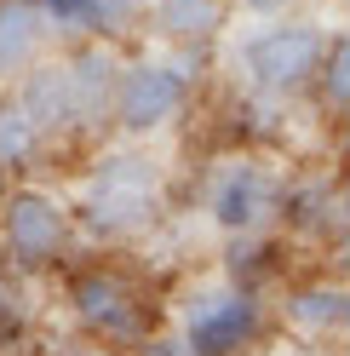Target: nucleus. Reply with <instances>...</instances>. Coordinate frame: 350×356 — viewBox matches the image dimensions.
<instances>
[{"label":"nucleus","instance_id":"39448f33","mask_svg":"<svg viewBox=\"0 0 350 356\" xmlns=\"http://www.w3.org/2000/svg\"><path fill=\"white\" fill-rule=\"evenodd\" d=\"M265 333V305L247 287H212L201 305H190L184 345L190 356H235Z\"/></svg>","mask_w":350,"mask_h":356},{"label":"nucleus","instance_id":"7ed1b4c3","mask_svg":"<svg viewBox=\"0 0 350 356\" xmlns=\"http://www.w3.org/2000/svg\"><path fill=\"white\" fill-rule=\"evenodd\" d=\"M0 241H6V253L17 270H52V264L69 253V213H63L52 195L40 190H12L6 207H0Z\"/></svg>","mask_w":350,"mask_h":356},{"label":"nucleus","instance_id":"f03ea898","mask_svg":"<svg viewBox=\"0 0 350 356\" xmlns=\"http://www.w3.org/2000/svg\"><path fill=\"white\" fill-rule=\"evenodd\" d=\"M322 52H327V35L316 24H270L242 40V70L258 92L288 98V92H310Z\"/></svg>","mask_w":350,"mask_h":356},{"label":"nucleus","instance_id":"2eb2a0df","mask_svg":"<svg viewBox=\"0 0 350 356\" xmlns=\"http://www.w3.org/2000/svg\"><path fill=\"white\" fill-rule=\"evenodd\" d=\"M344 287H304V293H293V305H288V322L299 327V333H339L344 327Z\"/></svg>","mask_w":350,"mask_h":356},{"label":"nucleus","instance_id":"1a4fd4ad","mask_svg":"<svg viewBox=\"0 0 350 356\" xmlns=\"http://www.w3.org/2000/svg\"><path fill=\"white\" fill-rule=\"evenodd\" d=\"M52 24L35 0H0V81H17L35 58H47Z\"/></svg>","mask_w":350,"mask_h":356},{"label":"nucleus","instance_id":"9d476101","mask_svg":"<svg viewBox=\"0 0 350 356\" xmlns=\"http://www.w3.org/2000/svg\"><path fill=\"white\" fill-rule=\"evenodd\" d=\"M47 12L52 35L58 29H81V35H98V40H121L133 35V24L144 17V0H35Z\"/></svg>","mask_w":350,"mask_h":356},{"label":"nucleus","instance_id":"dca6fc26","mask_svg":"<svg viewBox=\"0 0 350 356\" xmlns=\"http://www.w3.org/2000/svg\"><path fill=\"white\" fill-rule=\"evenodd\" d=\"M247 12H258V17H281V12H293V6H304V0H242Z\"/></svg>","mask_w":350,"mask_h":356},{"label":"nucleus","instance_id":"423d86ee","mask_svg":"<svg viewBox=\"0 0 350 356\" xmlns=\"http://www.w3.org/2000/svg\"><path fill=\"white\" fill-rule=\"evenodd\" d=\"M69 305H75V322L103 333V339H144L149 333V305L121 270H81L69 282Z\"/></svg>","mask_w":350,"mask_h":356},{"label":"nucleus","instance_id":"0eeeda50","mask_svg":"<svg viewBox=\"0 0 350 356\" xmlns=\"http://www.w3.org/2000/svg\"><path fill=\"white\" fill-rule=\"evenodd\" d=\"M276 178L258 161H224L207 184V213L218 230H253L276 213Z\"/></svg>","mask_w":350,"mask_h":356},{"label":"nucleus","instance_id":"f257e3e1","mask_svg":"<svg viewBox=\"0 0 350 356\" xmlns=\"http://www.w3.org/2000/svg\"><path fill=\"white\" fill-rule=\"evenodd\" d=\"M156 202H161V184L144 155H103L86 178L81 218L98 236H138L156 225Z\"/></svg>","mask_w":350,"mask_h":356},{"label":"nucleus","instance_id":"ddd939ff","mask_svg":"<svg viewBox=\"0 0 350 356\" xmlns=\"http://www.w3.org/2000/svg\"><path fill=\"white\" fill-rule=\"evenodd\" d=\"M310 92L322 98L327 121L344 127V115H350V40L344 35H327V52H322V70L310 81Z\"/></svg>","mask_w":350,"mask_h":356},{"label":"nucleus","instance_id":"f8f14e48","mask_svg":"<svg viewBox=\"0 0 350 356\" xmlns=\"http://www.w3.org/2000/svg\"><path fill=\"white\" fill-rule=\"evenodd\" d=\"M224 17H230L224 0H156L149 6V29L161 40H172V47H201V40H212L224 29Z\"/></svg>","mask_w":350,"mask_h":356},{"label":"nucleus","instance_id":"4468645a","mask_svg":"<svg viewBox=\"0 0 350 356\" xmlns=\"http://www.w3.org/2000/svg\"><path fill=\"white\" fill-rule=\"evenodd\" d=\"M40 132H35V121L17 109V98H0V172H24V167H35L40 161Z\"/></svg>","mask_w":350,"mask_h":356},{"label":"nucleus","instance_id":"20e7f679","mask_svg":"<svg viewBox=\"0 0 350 356\" xmlns=\"http://www.w3.org/2000/svg\"><path fill=\"white\" fill-rule=\"evenodd\" d=\"M190 75L178 63H121L115 75V104H109V127L115 132H156L184 109Z\"/></svg>","mask_w":350,"mask_h":356},{"label":"nucleus","instance_id":"6e6552de","mask_svg":"<svg viewBox=\"0 0 350 356\" xmlns=\"http://www.w3.org/2000/svg\"><path fill=\"white\" fill-rule=\"evenodd\" d=\"M115 75H121V58L109 52L103 40L81 47L69 63H63V86H69V127H103V121H109Z\"/></svg>","mask_w":350,"mask_h":356},{"label":"nucleus","instance_id":"9b49d317","mask_svg":"<svg viewBox=\"0 0 350 356\" xmlns=\"http://www.w3.org/2000/svg\"><path fill=\"white\" fill-rule=\"evenodd\" d=\"M17 109L35 121L40 138H52V132H69V86H63V63L52 58H35L24 75H17Z\"/></svg>","mask_w":350,"mask_h":356}]
</instances>
